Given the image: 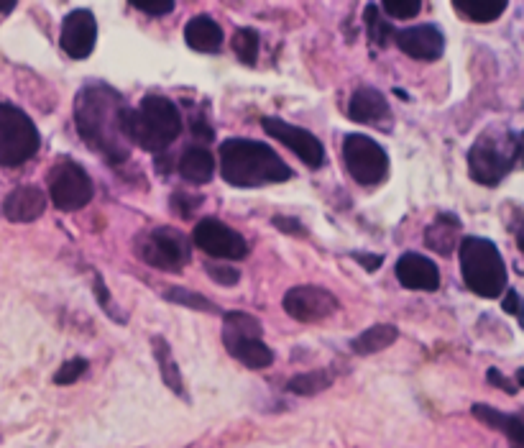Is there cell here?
Wrapping results in <instances>:
<instances>
[{"label": "cell", "instance_id": "cell-24", "mask_svg": "<svg viewBox=\"0 0 524 448\" xmlns=\"http://www.w3.org/2000/svg\"><path fill=\"white\" fill-rule=\"evenodd\" d=\"M151 349H154V359L156 364H159V372H162L164 384H167L172 392H177V395H185V382H182V374H179V367L172 356V349H169L167 338L164 336L151 338Z\"/></svg>", "mask_w": 524, "mask_h": 448}, {"label": "cell", "instance_id": "cell-38", "mask_svg": "<svg viewBox=\"0 0 524 448\" xmlns=\"http://www.w3.org/2000/svg\"><path fill=\"white\" fill-rule=\"evenodd\" d=\"M192 134L197 136V139H205V141H213V128L205 123V118H192Z\"/></svg>", "mask_w": 524, "mask_h": 448}, {"label": "cell", "instance_id": "cell-2", "mask_svg": "<svg viewBox=\"0 0 524 448\" xmlns=\"http://www.w3.org/2000/svg\"><path fill=\"white\" fill-rule=\"evenodd\" d=\"M220 175L233 187H261L287 182L292 169L269 144L251 139H225L220 144Z\"/></svg>", "mask_w": 524, "mask_h": 448}, {"label": "cell", "instance_id": "cell-21", "mask_svg": "<svg viewBox=\"0 0 524 448\" xmlns=\"http://www.w3.org/2000/svg\"><path fill=\"white\" fill-rule=\"evenodd\" d=\"M425 244L430 246L435 254L450 256L453 249L461 244V221L450 213H443V216L435 218L430 228L425 233Z\"/></svg>", "mask_w": 524, "mask_h": 448}, {"label": "cell", "instance_id": "cell-19", "mask_svg": "<svg viewBox=\"0 0 524 448\" xmlns=\"http://www.w3.org/2000/svg\"><path fill=\"white\" fill-rule=\"evenodd\" d=\"M185 41L187 47L202 54H215L223 47V29L215 18L210 16H195L190 24L185 26Z\"/></svg>", "mask_w": 524, "mask_h": 448}, {"label": "cell", "instance_id": "cell-9", "mask_svg": "<svg viewBox=\"0 0 524 448\" xmlns=\"http://www.w3.org/2000/svg\"><path fill=\"white\" fill-rule=\"evenodd\" d=\"M139 254L149 267L179 274L190 262V241L174 228H154L139 239Z\"/></svg>", "mask_w": 524, "mask_h": 448}, {"label": "cell", "instance_id": "cell-27", "mask_svg": "<svg viewBox=\"0 0 524 448\" xmlns=\"http://www.w3.org/2000/svg\"><path fill=\"white\" fill-rule=\"evenodd\" d=\"M164 297H167L169 303H174V305H185V308H190V310H200V313H220L218 305L210 303L208 297L200 295V292L187 290V287H169V290L164 292Z\"/></svg>", "mask_w": 524, "mask_h": 448}, {"label": "cell", "instance_id": "cell-31", "mask_svg": "<svg viewBox=\"0 0 524 448\" xmlns=\"http://www.w3.org/2000/svg\"><path fill=\"white\" fill-rule=\"evenodd\" d=\"M93 292H95V297H98L100 308H103L105 313L110 315V318L118 320V323L123 326V323H126V315H123L121 310H118V305L113 303V297H110L108 287H105V282H103V277H100V274H95V277H93Z\"/></svg>", "mask_w": 524, "mask_h": 448}, {"label": "cell", "instance_id": "cell-18", "mask_svg": "<svg viewBox=\"0 0 524 448\" xmlns=\"http://www.w3.org/2000/svg\"><path fill=\"white\" fill-rule=\"evenodd\" d=\"M47 210V195L34 185L16 187L3 200V216L13 223H31L44 216Z\"/></svg>", "mask_w": 524, "mask_h": 448}, {"label": "cell", "instance_id": "cell-4", "mask_svg": "<svg viewBox=\"0 0 524 448\" xmlns=\"http://www.w3.org/2000/svg\"><path fill=\"white\" fill-rule=\"evenodd\" d=\"M458 254H461V272L468 290L476 292L478 297H489V300L504 295L507 264L501 259L494 241L481 239V236H463Z\"/></svg>", "mask_w": 524, "mask_h": 448}, {"label": "cell", "instance_id": "cell-40", "mask_svg": "<svg viewBox=\"0 0 524 448\" xmlns=\"http://www.w3.org/2000/svg\"><path fill=\"white\" fill-rule=\"evenodd\" d=\"M501 308H504V313L519 315V295H517V290H509L507 292V297H504V303H501Z\"/></svg>", "mask_w": 524, "mask_h": 448}, {"label": "cell", "instance_id": "cell-35", "mask_svg": "<svg viewBox=\"0 0 524 448\" xmlns=\"http://www.w3.org/2000/svg\"><path fill=\"white\" fill-rule=\"evenodd\" d=\"M133 8H139V11L149 13V16H167V13L174 11V3H169V0H162V3H144V0H136Z\"/></svg>", "mask_w": 524, "mask_h": 448}, {"label": "cell", "instance_id": "cell-36", "mask_svg": "<svg viewBox=\"0 0 524 448\" xmlns=\"http://www.w3.org/2000/svg\"><path fill=\"white\" fill-rule=\"evenodd\" d=\"M486 377H489V382L494 384V387H499V390H504V392H509V395H517V384H512L509 382L507 377H504V374L499 372V369H489V374H486Z\"/></svg>", "mask_w": 524, "mask_h": 448}, {"label": "cell", "instance_id": "cell-11", "mask_svg": "<svg viewBox=\"0 0 524 448\" xmlns=\"http://www.w3.org/2000/svg\"><path fill=\"white\" fill-rule=\"evenodd\" d=\"M192 244L210 254L213 259H243L248 254V244L241 233L225 226L218 218H202L192 231Z\"/></svg>", "mask_w": 524, "mask_h": 448}, {"label": "cell", "instance_id": "cell-32", "mask_svg": "<svg viewBox=\"0 0 524 448\" xmlns=\"http://www.w3.org/2000/svg\"><path fill=\"white\" fill-rule=\"evenodd\" d=\"M85 372H87V361L77 356V359H70L67 364H62V367H59V372L54 374V384H59V387L75 384L77 379H80Z\"/></svg>", "mask_w": 524, "mask_h": 448}, {"label": "cell", "instance_id": "cell-14", "mask_svg": "<svg viewBox=\"0 0 524 448\" xmlns=\"http://www.w3.org/2000/svg\"><path fill=\"white\" fill-rule=\"evenodd\" d=\"M95 41H98V21L93 13L82 8L64 18L62 36H59L64 54H70L72 59H87L93 54Z\"/></svg>", "mask_w": 524, "mask_h": 448}, {"label": "cell", "instance_id": "cell-29", "mask_svg": "<svg viewBox=\"0 0 524 448\" xmlns=\"http://www.w3.org/2000/svg\"><path fill=\"white\" fill-rule=\"evenodd\" d=\"M381 8L394 21H407L422 11V3H417V0H386V3H381Z\"/></svg>", "mask_w": 524, "mask_h": 448}, {"label": "cell", "instance_id": "cell-34", "mask_svg": "<svg viewBox=\"0 0 524 448\" xmlns=\"http://www.w3.org/2000/svg\"><path fill=\"white\" fill-rule=\"evenodd\" d=\"M202 198H192V195H185V192H174L172 195V208L177 210L182 218H190L192 210L200 208Z\"/></svg>", "mask_w": 524, "mask_h": 448}, {"label": "cell", "instance_id": "cell-16", "mask_svg": "<svg viewBox=\"0 0 524 448\" xmlns=\"http://www.w3.org/2000/svg\"><path fill=\"white\" fill-rule=\"evenodd\" d=\"M348 116H351V121L381 128V131H392L394 126V113L389 108V100L376 88H358L353 93L351 105H348Z\"/></svg>", "mask_w": 524, "mask_h": 448}, {"label": "cell", "instance_id": "cell-20", "mask_svg": "<svg viewBox=\"0 0 524 448\" xmlns=\"http://www.w3.org/2000/svg\"><path fill=\"white\" fill-rule=\"evenodd\" d=\"M179 175L190 185H208L215 175V157L205 146H190L179 159Z\"/></svg>", "mask_w": 524, "mask_h": 448}, {"label": "cell", "instance_id": "cell-37", "mask_svg": "<svg viewBox=\"0 0 524 448\" xmlns=\"http://www.w3.org/2000/svg\"><path fill=\"white\" fill-rule=\"evenodd\" d=\"M274 228H279V231H284V233H294V236L305 233V228H302V223L297 221V218H287V216L274 218Z\"/></svg>", "mask_w": 524, "mask_h": 448}, {"label": "cell", "instance_id": "cell-13", "mask_svg": "<svg viewBox=\"0 0 524 448\" xmlns=\"http://www.w3.org/2000/svg\"><path fill=\"white\" fill-rule=\"evenodd\" d=\"M261 126H264L266 134L271 139H279L289 152H294L302 162L310 169H320L325 164V146L320 144V139L305 131L300 126H292V123L282 121V118H261Z\"/></svg>", "mask_w": 524, "mask_h": 448}, {"label": "cell", "instance_id": "cell-3", "mask_svg": "<svg viewBox=\"0 0 524 448\" xmlns=\"http://www.w3.org/2000/svg\"><path fill=\"white\" fill-rule=\"evenodd\" d=\"M121 128L128 144L162 154L182 134V116L164 95H146L139 108H123Z\"/></svg>", "mask_w": 524, "mask_h": 448}, {"label": "cell", "instance_id": "cell-6", "mask_svg": "<svg viewBox=\"0 0 524 448\" xmlns=\"http://www.w3.org/2000/svg\"><path fill=\"white\" fill-rule=\"evenodd\" d=\"M223 344L228 354L246 364L248 369H266L274 364V354L264 344V328L254 315L238 313V310L225 313Z\"/></svg>", "mask_w": 524, "mask_h": 448}, {"label": "cell", "instance_id": "cell-26", "mask_svg": "<svg viewBox=\"0 0 524 448\" xmlns=\"http://www.w3.org/2000/svg\"><path fill=\"white\" fill-rule=\"evenodd\" d=\"M333 384V377H330L325 369H315V372H305V374H297V377L289 379L287 390L292 392V395H300V397H312L317 395V392H325Z\"/></svg>", "mask_w": 524, "mask_h": 448}, {"label": "cell", "instance_id": "cell-33", "mask_svg": "<svg viewBox=\"0 0 524 448\" xmlns=\"http://www.w3.org/2000/svg\"><path fill=\"white\" fill-rule=\"evenodd\" d=\"M205 272H208L210 277H213V280L223 287H233V285H238V280H241V272H238L236 267H231V264L208 262L205 264Z\"/></svg>", "mask_w": 524, "mask_h": 448}, {"label": "cell", "instance_id": "cell-41", "mask_svg": "<svg viewBox=\"0 0 524 448\" xmlns=\"http://www.w3.org/2000/svg\"><path fill=\"white\" fill-rule=\"evenodd\" d=\"M16 3H0V13H13Z\"/></svg>", "mask_w": 524, "mask_h": 448}, {"label": "cell", "instance_id": "cell-8", "mask_svg": "<svg viewBox=\"0 0 524 448\" xmlns=\"http://www.w3.org/2000/svg\"><path fill=\"white\" fill-rule=\"evenodd\" d=\"M343 159L353 180L363 187L381 185L389 175V157L374 139L363 134H348L343 141Z\"/></svg>", "mask_w": 524, "mask_h": 448}, {"label": "cell", "instance_id": "cell-23", "mask_svg": "<svg viewBox=\"0 0 524 448\" xmlns=\"http://www.w3.org/2000/svg\"><path fill=\"white\" fill-rule=\"evenodd\" d=\"M399 338V328L392 326V323H379V326H371L356 336L351 341V351L358 356H369L376 354L381 349H389Z\"/></svg>", "mask_w": 524, "mask_h": 448}, {"label": "cell", "instance_id": "cell-15", "mask_svg": "<svg viewBox=\"0 0 524 448\" xmlns=\"http://www.w3.org/2000/svg\"><path fill=\"white\" fill-rule=\"evenodd\" d=\"M397 47L402 49L407 57L417 59V62H435V59L443 57L445 52V36L438 26L422 24L412 26V29H404L394 34Z\"/></svg>", "mask_w": 524, "mask_h": 448}, {"label": "cell", "instance_id": "cell-25", "mask_svg": "<svg viewBox=\"0 0 524 448\" xmlns=\"http://www.w3.org/2000/svg\"><path fill=\"white\" fill-rule=\"evenodd\" d=\"M453 8L461 13V18H468L473 24H491L507 11V3H501V0H455Z\"/></svg>", "mask_w": 524, "mask_h": 448}, {"label": "cell", "instance_id": "cell-7", "mask_svg": "<svg viewBox=\"0 0 524 448\" xmlns=\"http://www.w3.org/2000/svg\"><path fill=\"white\" fill-rule=\"evenodd\" d=\"M41 149L39 128L21 108L0 103V167H21Z\"/></svg>", "mask_w": 524, "mask_h": 448}, {"label": "cell", "instance_id": "cell-30", "mask_svg": "<svg viewBox=\"0 0 524 448\" xmlns=\"http://www.w3.org/2000/svg\"><path fill=\"white\" fill-rule=\"evenodd\" d=\"M376 13H379V6L371 3V6L366 8V24H369L371 39H374L376 44H381V47H386V44H389V34L394 36V31L392 26L386 24V21H381V16H376Z\"/></svg>", "mask_w": 524, "mask_h": 448}, {"label": "cell", "instance_id": "cell-1", "mask_svg": "<svg viewBox=\"0 0 524 448\" xmlns=\"http://www.w3.org/2000/svg\"><path fill=\"white\" fill-rule=\"evenodd\" d=\"M123 98L108 85H87L75 98V123L85 144L110 164L128 159V141L121 128Z\"/></svg>", "mask_w": 524, "mask_h": 448}, {"label": "cell", "instance_id": "cell-39", "mask_svg": "<svg viewBox=\"0 0 524 448\" xmlns=\"http://www.w3.org/2000/svg\"><path fill=\"white\" fill-rule=\"evenodd\" d=\"M353 259H358L363 269H369V272H376L381 267V256L379 254H353Z\"/></svg>", "mask_w": 524, "mask_h": 448}, {"label": "cell", "instance_id": "cell-22", "mask_svg": "<svg viewBox=\"0 0 524 448\" xmlns=\"http://www.w3.org/2000/svg\"><path fill=\"white\" fill-rule=\"evenodd\" d=\"M473 418H478L484 425H489V428H494V431H501L507 433L509 441H512L514 448H522L524 446V423L519 415H504L499 413V410L489 408V405H473Z\"/></svg>", "mask_w": 524, "mask_h": 448}, {"label": "cell", "instance_id": "cell-5", "mask_svg": "<svg viewBox=\"0 0 524 448\" xmlns=\"http://www.w3.org/2000/svg\"><path fill=\"white\" fill-rule=\"evenodd\" d=\"M522 157V141L514 131H486L468 152V172L478 185L496 187Z\"/></svg>", "mask_w": 524, "mask_h": 448}, {"label": "cell", "instance_id": "cell-17", "mask_svg": "<svg viewBox=\"0 0 524 448\" xmlns=\"http://www.w3.org/2000/svg\"><path fill=\"white\" fill-rule=\"evenodd\" d=\"M394 272H397L399 285L407 287V290L435 292L440 287L438 264L430 262L427 256L415 254V251L399 256L397 269H394Z\"/></svg>", "mask_w": 524, "mask_h": 448}, {"label": "cell", "instance_id": "cell-12", "mask_svg": "<svg viewBox=\"0 0 524 448\" xmlns=\"http://www.w3.org/2000/svg\"><path fill=\"white\" fill-rule=\"evenodd\" d=\"M282 305L289 318L300 320V323H320V320L338 313L340 308L338 297H335L333 292L315 285L292 287V290L284 295Z\"/></svg>", "mask_w": 524, "mask_h": 448}, {"label": "cell", "instance_id": "cell-28", "mask_svg": "<svg viewBox=\"0 0 524 448\" xmlns=\"http://www.w3.org/2000/svg\"><path fill=\"white\" fill-rule=\"evenodd\" d=\"M233 52L238 54L243 64L254 67L259 57V34L254 29H236L233 34Z\"/></svg>", "mask_w": 524, "mask_h": 448}, {"label": "cell", "instance_id": "cell-10", "mask_svg": "<svg viewBox=\"0 0 524 448\" xmlns=\"http://www.w3.org/2000/svg\"><path fill=\"white\" fill-rule=\"evenodd\" d=\"M93 192V180H90V175L80 164L62 159V162L49 169V198L64 213L85 208L93 200Z\"/></svg>", "mask_w": 524, "mask_h": 448}]
</instances>
